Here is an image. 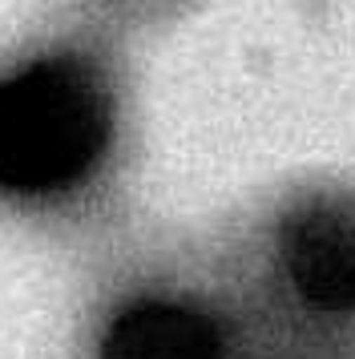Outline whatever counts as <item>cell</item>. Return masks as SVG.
<instances>
[{
    "instance_id": "1",
    "label": "cell",
    "mask_w": 355,
    "mask_h": 359,
    "mask_svg": "<svg viewBox=\"0 0 355 359\" xmlns=\"http://www.w3.org/2000/svg\"><path fill=\"white\" fill-rule=\"evenodd\" d=\"M109 142V93L77 57H41L0 81V190L53 194Z\"/></svg>"
},
{
    "instance_id": "2",
    "label": "cell",
    "mask_w": 355,
    "mask_h": 359,
    "mask_svg": "<svg viewBox=\"0 0 355 359\" xmlns=\"http://www.w3.org/2000/svg\"><path fill=\"white\" fill-rule=\"evenodd\" d=\"M290 287L319 311H355V194H315L283 218Z\"/></svg>"
},
{
    "instance_id": "3",
    "label": "cell",
    "mask_w": 355,
    "mask_h": 359,
    "mask_svg": "<svg viewBox=\"0 0 355 359\" xmlns=\"http://www.w3.org/2000/svg\"><path fill=\"white\" fill-rule=\"evenodd\" d=\"M105 359H218V335L194 311L138 307L109 331Z\"/></svg>"
}]
</instances>
